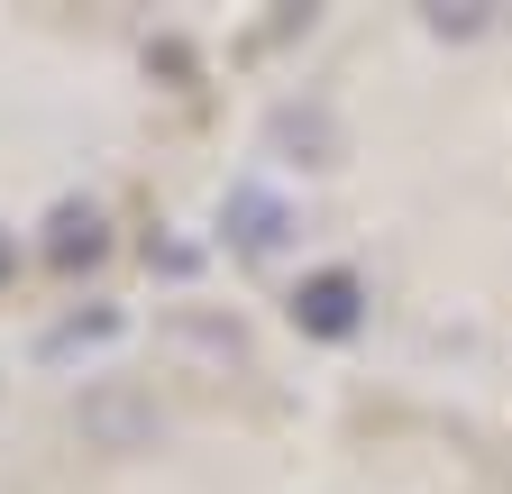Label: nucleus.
Listing matches in <instances>:
<instances>
[{
	"label": "nucleus",
	"mask_w": 512,
	"mask_h": 494,
	"mask_svg": "<svg viewBox=\"0 0 512 494\" xmlns=\"http://www.w3.org/2000/svg\"><path fill=\"white\" fill-rule=\"evenodd\" d=\"M293 330H302V339H330V348L357 339V330H366V284H357L348 266L302 275V284H293Z\"/></svg>",
	"instance_id": "f257e3e1"
},
{
	"label": "nucleus",
	"mask_w": 512,
	"mask_h": 494,
	"mask_svg": "<svg viewBox=\"0 0 512 494\" xmlns=\"http://www.w3.org/2000/svg\"><path fill=\"white\" fill-rule=\"evenodd\" d=\"M101 257H110V220H101L92 202H55V211H46V266L83 275V266H101Z\"/></svg>",
	"instance_id": "f03ea898"
},
{
	"label": "nucleus",
	"mask_w": 512,
	"mask_h": 494,
	"mask_svg": "<svg viewBox=\"0 0 512 494\" xmlns=\"http://www.w3.org/2000/svg\"><path fill=\"white\" fill-rule=\"evenodd\" d=\"M10 266H19V247H10V229H0V284H10Z\"/></svg>",
	"instance_id": "39448f33"
},
{
	"label": "nucleus",
	"mask_w": 512,
	"mask_h": 494,
	"mask_svg": "<svg viewBox=\"0 0 512 494\" xmlns=\"http://www.w3.org/2000/svg\"><path fill=\"white\" fill-rule=\"evenodd\" d=\"M220 220H229V238L247 247V257H275V247H284V229H293V211L266 193V183H229Z\"/></svg>",
	"instance_id": "7ed1b4c3"
},
{
	"label": "nucleus",
	"mask_w": 512,
	"mask_h": 494,
	"mask_svg": "<svg viewBox=\"0 0 512 494\" xmlns=\"http://www.w3.org/2000/svg\"><path fill=\"white\" fill-rule=\"evenodd\" d=\"M485 10H494V0H439V10H421V19H430L439 37H476V28H485Z\"/></svg>",
	"instance_id": "20e7f679"
}]
</instances>
